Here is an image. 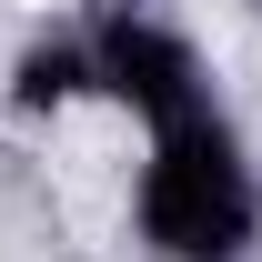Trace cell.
Wrapping results in <instances>:
<instances>
[{
    "label": "cell",
    "mask_w": 262,
    "mask_h": 262,
    "mask_svg": "<svg viewBox=\"0 0 262 262\" xmlns=\"http://www.w3.org/2000/svg\"><path fill=\"white\" fill-rule=\"evenodd\" d=\"M141 222H151V242L182 262H232L242 242H252V182H242V162H232V131L202 111V121L162 131V162H151V182H141Z\"/></svg>",
    "instance_id": "cell-1"
},
{
    "label": "cell",
    "mask_w": 262,
    "mask_h": 262,
    "mask_svg": "<svg viewBox=\"0 0 262 262\" xmlns=\"http://www.w3.org/2000/svg\"><path fill=\"white\" fill-rule=\"evenodd\" d=\"M101 81H111L131 111H151L162 131L202 121V71H192V51H182L171 31H151V20H111V31H101Z\"/></svg>",
    "instance_id": "cell-2"
},
{
    "label": "cell",
    "mask_w": 262,
    "mask_h": 262,
    "mask_svg": "<svg viewBox=\"0 0 262 262\" xmlns=\"http://www.w3.org/2000/svg\"><path fill=\"white\" fill-rule=\"evenodd\" d=\"M81 81H91V61H81V51H61V40L20 61V101H31V111H51V101H71Z\"/></svg>",
    "instance_id": "cell-3"
}]
</instances>
